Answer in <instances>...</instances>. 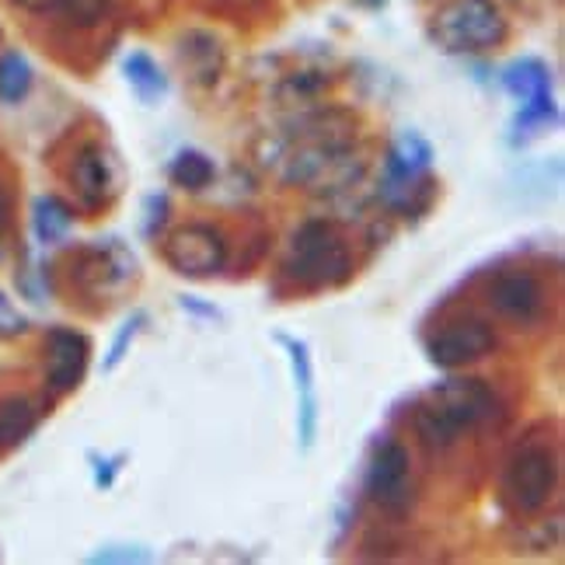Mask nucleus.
<instances>
[{
	"label": "nucleus",
	"mask_w": 565,
	"mask_h": 565,
	"mask_svg": "<svg viewBox=\"0 0 565 565\" xmlns=\"http://www.w3.org/2000/svg\"><path fill=\"white\" fill-rule=\"evenodd\" d=\"M492 412V391L482 381H444L433 387L429 402L416 412V433L426 447L444 450L461 440V433Z\"/></svg>",
	"instance_id": "1"
},
{
	"label": "nucleus",
	"mask_w": 565,
	"mask_h": 565,
	"mask_svg": "<svg viewBox=\"0 0 565 565\" xmlns=\"http://www.w3.org/2000/svg\"><path fill=\"white\" fill-rule=\"evenodd\" d=\"M429 35L447 53H489L499 50L510 35V21L495 0H450L437 11Z\"/></svg>",
	"instance_id": "2"
},
{
	"label": "nucleus",
	"mask_w": 565,
	"mask_h": 565,
	"mask_svg": "<svg viewBox=\"0 0 565 565\" xmlns=\"http://www.w3.org/2000/svg\"><path fill=\"white\" fill-rule=\"evenodd\" d=\"M287 276L294 282H300L303 290L339 287V282L353 276V255L339 242L329 224L311 221L294 237V255L287 263Z\"/></svg>",
	"instance_id": "3"
},
{
	"label": "nucleus",
	"mask_w": 565,
	"mask_h": 565,
	"mask_svg": "<svg viewBox=\"0 0 565 565\" xmlns=\"http://www.w3.org/2000/svg\"><path fill=\"white\" fill-rule=\"evenodd\" d=\"M555 486H558L555 454L548 447L527 444L513 454L507 478H503V495L513 513L531 516L548 507V499L555 495Z\"/></svg>",
	"instance_id": "4"
},
{
	"label": "nucleus",
	"mask_w": 565,
	"mask_h": 565,
	"mask_svg": "<svg viewBox=\"0 0 565 565\" xmlns=\"http://www.w3.org/2000/svg\"><path fill=\"white\" fill-rule=\"evenodd\" d=\"M363 492L387 513H405L412 503V458L398 440H377L363 471Z\"/></svg>",
	"instance_id": "5"
},
{
	"label": "nucleus",
	"mask_w": 565,
	"mask_h": 565,
	"mask_svg": "<svg viewBox=\"0 0 565 565\" xmlns=\"http://www.w3.org/2000/svg\"><path fill=\"white\" fill-rule=\"evenodd\" d=\"M164 263L179 276L206 279L227 266V237L210 224H185L164 237Z\"/></svg>",
	"instance_id": "6"
},
{
	"label": "nucleus",
	"mask_w": 565,
	"mask_h": 565,
	"mask_svg": "<svg viewBox=\"0 0 565 565\" xmlns=\"http://www.w3.org/2000/svg\"><path fill=\"white\" fill-rule=\"evenodd\" d=\"M492 350H495V332L478 318L450 321L426 342V356L440 371H461V366L489 356Z\"/></svg>",
	"instance_id": "7"
},
{
	"label": "nucleus",
	"mask_w": 565,
	"mask_h": 565,
	"mask_svg": "<svg viewBox=\"0 0 565 565\" xmlns=\"http://www.w3.org/2000/svg\"><path fill=\"white\" fill-rule=\"evenodd\" d=\"M134 276H137V258L119 242V237H105V242L81 252L77 282L84 290L113 294V290H122Z\"/></svg>",
	"instance_id": "8"
},
{
	"label": "nucleus",
	"mask_w": 565,
	"mask_h": 565,
	"mask_svg": "<svg viewBox=\"0 0 565 565\" xmlns=\"http://www.w3.org/2000/svg\"><path fill=\"white\" fill-rule=\"evenodd\" d=\"M489 308L510 324H534L545 311V287L531 273H503L489 287Z\"/></svg>",
	"instance_id": "9"
},
{
	"label": "nucleus",
	"mask_w": 565,
	"mask_h": 565,
	"mask_svg": "<svg viewBox=\"0 0 565 565\" xmlns=\"http://www.w3.org/2000/svg\"><path fill=\"white\" fill-rule=\"evenodd\" d=\"M92 342L74 329H53L46 335V381L56 395H67L84 381Z\"/></svg>",
	"instance_id": "10"
},
{
	"label": "nucleus",
	"mask_w": 565,
	"mask_h": 565,
	"mask_svg": "<svg viewBox=\"0 0 565 565\" xmlns=\"http://www.w3.org/2000/svg\"><path fill=\"white\" fill-rule=\"evenodd\" d=\"M282 350H287L290 371H294V387H297V437L300 450H311L315 433H318V395H315V363L308 342L294 335H279Z\"/></svg>",
	"instance_id": "11"
},
{
	"label": "nucleus",
	"mask_w": 565,
	"mask_h": 565,
	"mask_svg": "<svg viewBox=\"0 0 565 565\" xmlns=\"http://www.w3.org/2000/svg\"><path fill=\"white\" fill-rule=\"evenodd\" d=\"M71 185L77 192V200L84 206H102L108 200V189H113V175H108V161L105 150L98 143H88L77 150V158L71 164Z\"/></svg>",
	"instance_id": "12"
},
{
	"label": "nucleus",
	"mask_w": 565,
	"mask_h": 565,
	"mask_svg": "<svg viewBox=\"0 0 565 565\" xmlns=\"http://www.w3.org/2000/svg\"><path fill=\"white\" fill-rule=\"evenodd\" d=\"M433 164V147L419 134H402L387 150V164H384V185H405L426 175V168Z\"/></svg>",
	"instance_id": "13"
},
{
	"label": "nucleus",
	"mask_w": 565,
	"mask_h": 565,
	"mask_svg": "<svg viewBox=\"0 0 565 565\" xmlns=\"http://www.w3.org/2000/svg\"><path fill=\"white\" fill-rule=\"evenodd\" d=\"M503 88L524 105V102H537L552 95V71L545 60L537 56H524L513 60L510 67L503 71Z\"/></svg>",
	"instance_id": "14"
},
{
	"label": "nucleus",
	"mask_w": 565,
	"mask_h": 565,
	"mask_svg": "<svg viewBox=\"0 0 565 565\" xmlns=\"http://www.w3.org/2000/svg\"><path fill=\"white\" fill-rule=\"evenodd\" d=\"M122 77H126L129 88L137 92V98L147 102V105H154L158 98L168 95V77H164V71L158 67V60L150 53H140V50L129 53L122 60Z\"/></svg>",
	"instance_id": "15"
},
{
	"label": "nucleus",
	"mask_w": 565,
	"mask_h": 565,
	"mask_svg": "<svg viewBox=\"0 0 565 565\" xmlns=\"http://www.w3.org/2000/svg\"><path fill=\"white\" fill-rule=\"evenodd\" d=\"M71 227H74V213L56 195H39L32 203V231L42 245H60L71 234Z\"/></svg>",
	"instance_id": "16"
},
{
	"label": "nucleus",
	"mask_w": 565,
	"mask_h": 565,
	"mask_svg": "<svg viewBox=\"0 0 565 565\" xmlns=\"http://www.w3.org/2000/svg\"><path fill=\"white\" fill-rule=\"evenodd\" d=\"M35 423H39V412L29 398L14 395L8 402H0V450L25 444L32 437Z\"/></svg>",
	"instance_id": "17"
},
{
	"label": "nucleus",
	"mask_w": 565,
	"mask_h": 565,
	"mask_svg": "<svg viewBox=\"0 0 565 565\" xmlns=\"http://www.w3.org/2000/svg\"><path fill=\"white\" fill-rule=\"evenodd\" d=\"M32 81H35V71L25 60V53H18V50L0 53V102L4 105L25 102L32 92Z\"/></svg>",
	"instance_id": "18"
},
{
	"label": "nucleus",
	"mask_w": 565,
	"mask_h": 565,
	"mask_svg": "<svg viewBox=\"0 0 565 565\" xmlns=\"http://www.w3.org/2000/svg\"><path fill=\"white\" fill-rule=\"evenodd\" d=\"M168 179L175 182L179 189L200 192L216 179V168H213V161L203 154V150H182V154H175V161L168 164Z\"/></svg>",
	"instance_id": "19"
},
{
	"label": "nucleus",
	"mask_w": 565,
	"mask_h": 565,
	"mask_svg": "<svg viewBox=\"0 0 565 565\" xmlns=\"http://www.w3.org/2000/svg\"><path fill=\"white\" fill-rule=\"evenodd\" d=\"M558 105L555 98H537V102H524L520 113L513 116V143H524L537 134H545L548 126H558Z\"/></svg>",
	"instance_id": "20"
},
{
	"label": "nucleus",
	"mask_w": 565,
	"mask_h": 565,
	"mask_svg": "<svg viewBox=\"0 0 565 565\" xmlns=\"http://www.w3.org/2000/svg\"><path fill=\"white\" fill-rule=\"evenodd\" d=\"M56 11L77 29H95L113 11V0H60Z\"/></svg>",
	"instance_id": "21"
},
{
	"label": "nucleus",
	"mask_w": 565,
	"mask_h": 565,
	"mask_svg": "<svg viewBox=\"0 0 565 565\" xmlns=\"http://www.w3.org/2000/svg\"><path fill=\"white\" fill-rule=\"evenodd\" d=\"M143 321H147V315H143V311H137V315H129V318L119 324V332H116L113 345H108V356L102 360V374H113L116 366L126 360L129 345L137 342V335H140V329H143Z\"/></svg>",
	"instance_id": "22"
},
{
	"label": "nucleus",
	"mask_w": 565,
	"mask_h": 565,
	"mask_svg": "<svg viewBox=\"0 0 565 565\" xmlns=\"http://www.w3.org/2000/svg\"><path fill=\"white\" fill-rule=\"evenodd\" d=\"M168 224V195L164 192H150L143 200V237L154 242Z\"/></svg>",
	"instance_id": "23"
},
{
	"label": "nucleus",
	"mask_w": 565,
	"mask_h": 565,
	"mask_svg": "<svg viewBox=\"0 0 565 565\" xmlns=\"http://www.w3.org/2000/svg\"><path fill=\"white\" fill-rule=\"evenodd\" d=\"M25 332H29V318L14 308L4 290H0V339H18Z\"/></svg>",
	"instance_id": "24"
},
{
	"label": "nucleus",
	"mask_w": 565,
	"mask_h": 565,
	"mask_svg": "<svg viewBox=\"0 0 565 565\" xmlns=\"http://www.w3.org/2000/svg\"><path fill=\"white\" fill-rule=\"evenodd\" d=\"M119 468H122V458H95V486L98 489H113Z\"/></svg>",
	"instance_id": "25"
},
{
	"label": "nucleus",
	"mask_w": 565,
	"mask_h": 565,
	"mask_svg": "<svg viewBox=\"0 0 565 565\" xmlns=\"http://www.w3.org/2000/svg\"><path fill=\"white\" fill-rule=\"evenodd\" d=\"M147 552H95L92 562H147Z\"/></svg>",
	"instance_id": "26"
},
{
	"label": "nucleus",
	"mask_w": 565,
	"mask_h": 565,
	"mask_svg": "<svg viewBox=\"0 0 565 565\" xmlns=\"http://www.w3.org/2000/svg\"><path fill=\"white\" fill-rule=\"evenodd\" d=\"M11 4H18L21 11H29V14H46V11H56L60 0H11Z\"/></svg>",
	"instance_id": "27"
},
{
	"label": "nucleus",
	"mask_w": 565,
	"mask_h": 565,
	"mask_svg": "<svg viewBox=\"0 0 565 565\" xmlns=\"http://www.w3.org/2000/svg\"><path fill=\"white\" fill-rule=\"evenodd\" d=\"M8 227H11V192L4 182H0V234H4Z\"/></svg>",
	"instance_id": "28"
},
{
	"label": "nucleus",
	"mask_w": 565,
	"mask_h": 565,
	"mask_svg": "<svg viewBox=\"0 0 565 565\" xmlns=\"http://www.w3.org/2000/svg\"><path fill=\"white\" fill-rule=\"evenodd\" d=\"M182 308L185 311H195V315H206V318H221V311L210 308V303H200V300H192V297H182Z\"/></svg>",
	"instance_id": "29"
}]
</instances>
